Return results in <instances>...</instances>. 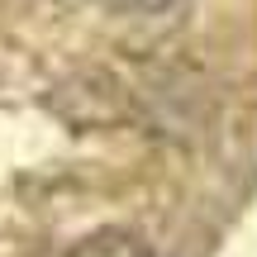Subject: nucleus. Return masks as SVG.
Instances as JSON below:
<instances>
[{"mask_svg":"<svg viewBox=\"0 0 257 257\" xmlns=\"http://www.w3.org/2000/svg\"><path fill=\"white\" fill-rule=\"evenodd\" d=\"M67 257H153V252H148L143 243L134 238V233L105 229V233H91V238H81Z\"/></svg>","mask_w":257,"mask_h":257,"instance_id":"obj_1","label":"nucleus"},{"mask_svg":"<svg viewBox=\"0 0 257 257\" xmlns=\"http://www.w3.org/2000/svg\"><path fill=\"white\" fill-rule=\"evenodd\" d=\"M105 5H114V10H128V15H157V10L176 5V0H105Z\"/></svg>","mask_w":257,"mask_h":257,"instance_id":"obj_2","label":"nucleus"}]
</instances>
